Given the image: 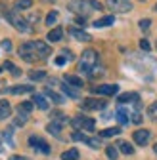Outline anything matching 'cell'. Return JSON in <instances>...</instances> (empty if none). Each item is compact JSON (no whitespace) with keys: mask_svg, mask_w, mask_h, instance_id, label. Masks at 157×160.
Returning <instances> with one entry per match:
<instances>
[{"mask_svg":"<svg viewBox=\"0 0 157 160\" xmlns=\"http://www.w3.org/2000/svg\"><path fill=\"white\" fill-rule=\"evenodd\" d=\"M29 92H33V86H14L10 90V93H14V95H21V93H29Z\"/></svg>","mask_w":157,"mask_h":160,"instance_id":"cell-22","label":"cell"},{"mask_svg":"<svg viewBox=\"0 0 157 160\" xmlns=\"http://www.w3.org/2000/svg\"><path fill=\"white\" fill-rule=\"evenodd\" d=\"M140 48H142L144 52H149V50H151V46H149V42H148L146 38H142V40H140Z\"/></svg>","mask_w":157,"mask_h":160,"instance_id":"cell-38","label":"cell"},{"mask_svg":"<svg viewBox=\"0 0 157 160\" xmlns=\"http://www.w3.org/2000/svg\"><path fill=\"white\" fill-rule=\"evenodd\" d=\"M69 34H71L75 40H78V42H88V40H92L90 34H88L86 31H81V29H71Z\"/></svg>","mask_w":157,"mask_h":160,"instance_id":"cell-11","label":"cell"},{"mask_svg":"<svg viewBox=\"0 0 157 160\" xmlns=\"http://www.w3.org/2000/svg\"><path fill=\"white\" fill-rule=\"evenodd\" d=\"M29 145H31L33 149H36V151L44 152V154H50V145L44 141V139L36 137V135H31V137H29Z\"/></svg>","mask_w":157,"mask_h":160,"instance_id":"cell-5","label":"cell"},{"mask_svg":"<svg viewBox=\"0 0 157 160\" xmlns=\"http://www.w3.org/2000/svg\"><path fill=\"white\" fill-rule=\"evenodd\" d=\"M46 95L52 99V101L56 103V105H62V103H65V99H63V95H60V93H56L54 90H50V88H46Z\"/></svg>","mask_w":157,"mask_h":160,"instance_id":"cell-18","label":"cell"},{"mask_svg":"<svg viewBox=\"0 0 157 160\" xmlns=\"http://www.w3.org/2000/svg\"><path fill=\"white\" fill-rule=\"evenodd\" d=\"M33 46H35V52H36L38 59H46V57L52 53V48H50L46 42H42V40H35Z\"/></svg>","mask_w":157,"mask_h":160,"instance_id":"cell-6","label":"cell"},{"mask_svg":"<svg viewBox=\"0 0 157 160\" xmlns=\"http://www.w3.org/2000/svg\"><path fill=\"white\" fill-rule=\"evenodd\" d=\"M10 114H12V107H10V103L6 101V99H0V120L8 118Z\"/></svg>","mask_w":157,"mask_h":160,"instance_id":"cell-14","label":"cell"},{"mask_svg":"<svg viewBox=\"0 0 157 160\" xmlns=\"http://www.w3.org/2000/svg\"><path fill=\"white\" fill-rule=\"evenodd\" d=\"M19 55H21V59H25V61H29V63H33V61H36V59H38L33 42H25V44L19 46Z\"/></svg>","mask_w":157,"mask_h":160,"instance_id":"cell-4","label":"cell"},{"mask_svg":"<svg viewBox=\"0 0 157 160\" xmlns=\"http://www.w3.org/2000/svg\"><path fill=\"white\" fill-rule=\"evenodd\" d=\"M84 143H86L88 147H92V149H100V147H102V139H98V137H86Z\"/></svg>","mask_w":157,"mask_h":160,"instance_id":"cell-27","label":"cell"},{"mask_svg":"<svg viewBox=\"0 0 157 160\" xmlns=\"http://www.w3.org/2000/svg\"><path fill=\"white\" fill-rule=\"evenodd\" d=\"M107 6L115 12H128L130 10V2L128 0H107Z\"/></svg>","mask_w":157,"mask_h":160,"instance_id":"cell-9","label":"cell"},{"mask_svg":"<svg viewBox=\"0 0 157 160\" xmlns=\"http://www.w3.org/2000/svg\"><path fill=\"white\" fill-rule=\"evenodd\" d=\"M132 137H134V143H136V145H140V147H144V145H148V141H149V137H151V133H149L148 130H136Z\"/></svg>","mask_w":157,"mask_h":160,"instance_id":"cell-8","label":"cell"},{"mask_svg":"<svg viewBox=\"0 0 157 160\" xmlns=\"http://www.w3.org/2000/svg\"><path fill=\"white\" fill-rule=\"evenodd\" d=\"M71 139H73V141H83V143H84L86 135H84V133H81V132H73V133H71Z\"/></svg>","mask_w":157,"mask_h":160,"instance_id":"cell-35","label":"cell"},{"mask_svg":"<svg viewBox=\"0 0 157 160\" xmlns=\"http://www.w3.org/2000/svg\"><path fill=\"white\" fill-rule=\"evenodd\" d=\"M96 63H98V52L96 50H86V52H83L81 63H78V71L83 74H86V76H90Z\"/></svg>","mask_w":157,"mask_h":160,"instance_id":"cell-1","label":"cell"},{"mask_svg":"<svg viewBox=\"0 0 157 160\" xmlns=\"http://www.w3.org/2000/svg\"><path fill=\"white\" fill-rule=\"evenodd\" d=\"M117 147H119V151L125 152V154H132L134 152V147L130 143H127V141H119V143H117Z\"/></svg>","mask_w":157,"mask_h":160,"instance_id":"cell-25","label":"cell"},{"mask_svg":"<svg viewBox=\"0 0 157 160\" xmlns=\"http://www.w3.org/2000/svg\"><path fill=\"white\" fill-rule=\"evenodd\" d=\"M62 36H63V31L60 27H56L48 32V42H57V40H62Z\"/></svg>","mask_w":157,"mask_h":160,"instance_id":"cell-19","label":"cell"},{"mask_svg":"<svg viewBox=\"0 0 157 160\" xmlns=\"http://www.w3.org/2000/svg\"><path fill=\"white\" fill-rule=\"evenodd\" d=\"M12 74H14V76H19V74H21V71H19V69H17V67H15V69H14V71H12Z\"/></svg>","mask_w":157,"mask_h":160,"instance_id":"cell-48","label":"cell"},{"mask_svg":"<svg viewBox=\"0 0 157 160\" xmlns=\"http://www.w3.org/2000/svg\"><path fill=\"white\" fill-rule=\"evenodd\" d=\"M42 2H54V0H42Z\"/></svg>","mask_w":157,"mask_h":160,"instance_id":"cell-50","label":"cell"},{"mask_svg":"<svg viewBox=\"0 0 157 160\" xmlns=\"http://www.w3.org/2000/svg\"><path fill=\"white\" fill-rule=\"evenodd\" d=\"M62 53H63V57L67 59V61H73V59H75V55H73V52H69V50H63Z\"/></svg>","mask_w":157,"mask_h":160,"instance_id":"cell-41","label":"cell"},{"mask_svg":"<svg viewBox=\"0 0 157 160\" xmlns=\"http://www.w3.org/2000/svg\"><path fill=\"white\" fill-rule=\"evenodd\" d=\"M90 4H92V8H94V10H102V4L98 2V0H90Z\"/></svg>","mask_w":157,"mask_h":160,"instance_id":"cell-44","label":"cell"},{"mask_svg":"<svg viewBox=\"0 0 157 160\" xmlns=\"http://www.w3.org/2000/svg\"><path fill=\"white\" fill-rule=\"evenodd\" d=\"M33 105H35V103H31V101H25V103H19L17 111H19V112H25V114H29V112L33 111Z\"/></svg>","mask_w":157,"mask_h":160,"instance_id":"cell-29","label":"cell"},{"mask_svg":"<svg viewBox=\"0 0 157 160\" xmlns=\"http://www.w3.org/2000/svg\"><path fill=\"white\" fill-rule=\"evenodd\" d=\"M33 6V0H15L14 2V10L19 12V10H29Z\"/></svg>","mask_w":157,"mask_h":160,"instance_id":"cell-20","label":"cell"},{"mask_svg":"<svg viewBox=\"0 0 157 160\" xmlns=\"http://www.w3.org/2000/svg\"><path fill=\"white\" fill-rule=\"evenodd\" d=\"M62 160H78V151L77 149H69L62 154Z\"/></svg>","mask_w":157,"mask_h":160,"instance_id":"cell-26","label":"cell"},{"mask_svg":"<svg viewBox=\"0 0 157 160\" xmlns=\"http://www.w3.org/2000/svg\"><path fill=\"white\" fill-rule=\"evenodd\" d=\"M57 17H60V15H57V12H56V10H52V12L46 15V25H50V27H52V25L57 21Z\"/></svg>","mask_w":157,"mask_h":160,"instance_id":"cell-31","label":"cell"},{"mask_svg":"<svg viewBox=\"0 0 157 160\" xmlns=\"http://www.w3.org/2000/svg\"><path fill=\"white\" fill-rule=\"evenodd\" d=\"M63 82H67L69 86H75V88H83V78H78L75 74H65L63 76Z\"/></svg>","mask_w":157,"mask_h":160,"instance_id":"cell-13","label":"cell"},{"mask_svg":"<svg viewBox=\"0 0 157 160\" xmlns=\"http://www.w3.org/2000/svg\"><path fill=\"white\" fill-rule=\"evenodd\" d=\"M4 139L12 145V128H8V130H4Z\"/></svg>","mask_w":157,"mask_h":160,"instance_id":"cell-42","label":"cell"},{"mask_svg":"<svg viewBox=\"0 0 157 160\" xmlns=\"http://www.w3.org/2000/svg\"><path fill=\"white\" fill-rule=\"evenodd\" d=\"M106 107V101H102V99H94V97H88L83 101V109L86 111H100Z\"/></svg>","mask_w":157,"mask_h":160,"instance_id":"cell-7","label":"cell"},{"mask_svg":"<svg viewBox=\"0 0 157 160\" xmlns=\"http://www.w3.org/2000/svg\"><path fill=\"white\" fill-rule=\"evenodd\" d=\"M65 61H67V59H65L63 55H62V57H56V65H63Z\"/></svg>","mask_w":157,"mask_h":160,"instance_id":"cell-46","label":"cell"},{"mask_svg":"<svg viewBox=\"0 0 157 160\" xmlns=\"http://www.w3.org/2000/svg\"><path fill=\"white\" fill-rule=\"evenodd\" d=\"M10 160H29V158H25V156H17V154H15V156H12Z\"/></svg>","mask_w":157,"mask_h":160,"instance_id":"cell-47","label":"cell"},{"mask_svg":"<svg viewBox=\"0 0 157 160\" xmlns=\"http://www.w3.org/2000/svg\"><path fill=\"white\" fill-rule=\"evenodd\" d=\"M27 21H29V23H35V21H38V13H31V15L27 17Z\"/></svg>","mask_w":157,"mask_h":160,"instance_id":"cell-43","label":"cell"},{"mask_svg":"<svg viewBox=\"0 0 157 160\" xmlns=\"http://www.w3.org/2000/svg\"><path fill=\"white\" fill-rule=\"evenodd\" d=\"M0 46H2V50H6V52H10V50H12V42H10L8 38H4V40H2V44H0Z\"/></svg>","mask_w":157,"mask_h":160,"instance_id":"cell-39","label":"cell"},{"mask_svg":"<svg viewBox=\"0 0 157 160\" xmlns=\"http://www.w3.org/2000/svg\"><path fill=\"white\" fill-rule=\"evenodd\" d=\"M121 128H106L100 132V137H113V135H119Z\"/></svg>","mask_w":157,"mask_h":160,"instance_id":"cell-23","label":"cell"},{"mask_svg":"<svg viewBox=\"0 0 157 160\" xmlns=\"http://www.w3.org/2000/svg\"><path fill=\"white\" fill-rule=\"evenodd\" d=\"M44 76H46L44 71H31V72H29V78H31V80H42Z\"/></svg>","mask_w":157,"mask_h":160,"instance_id":"cell-33","label":"cell"},{"mask_svg":"<svg viewBox=\"0 0 157 160\" xmlns=\"http://www.w3.org/2000/svg\"><path fill=\"white\" fill-rule=\"evenodd\" d=\"M46 132L52 133V135H60V132H62V124H60V122H56V120H52V122L46 126Z\"/></svg>","mask_w":157,"mask_h":160,"instance_id":"cell-21","label":"cell"},{"mask_svg":"<svg viewBox=\"0 0 157 160\" xmlns=\"http://www.w3.org/2000/svg\"><path fill=\"white\" fill-rule=\"evenodd\" d=\"M2 69H10V71H14V69H15V65H14V63H12V61H6V63H4V67H2Z\"/></svg>","mask_w":157,"mask_h":160,"instance_id":"cell-45","label":"cell"},{"mask_svg":"<svg viewBox=\"0 0 157 160\" xmlns=\"http://www.w3.org/2000/svg\"><path fill=\"white\" fill-rule=\"evenodd\" d=\"M94 126H96V122H94V120L84 116V124H83V130H86V132H94Z\"/></svg>","mask_w":157,"mask_h":160,"instance_id":"cell-34","label":"cell"},{"mask_svg":"<svg viewBox=\"0 0 157 160\" xmlns=\"http://www.w3.org/2000/svg\"><path fill=\"white\" fill-rule=\"evenodd\" d=\"M33 103L41 109V111H46V109H48V101H46V97H44L42 93H35V95H33Z\"/></svg>","mask_w":157,"mask_h":160,"instance_id":"cell-12","label":"cell"},{"mask_svg":"<svg viewBox=\"0 0 157 160\" xmlns=\"http://www.w3.org/2000/svg\"><path fill=\"white\" fill-rule=\"evenodd\" d=\"M136 95H138V93H132V92H127V93H121L119 97H117V101H119V103L123 105V103H128L130 99H134Z\"/></svg>","mask_w":157,"mask_h":160,"instance_id":"cell-28","label":"cell"},{"mask_svg":"<svg viewBox=\"0 0 157 160\" xmlns=\"http://www.w3.org/2000/svg\"><path fill=\"white\" fill-rule=\"evenodd\" d=\"M27 116H29V114H25V112H19V116L15 118V124H17V126H23V124L27 122Z\"/></svg>","mask_w":157,"mask_h":160,"instance_id":"cell-36","label":"cell"},{"mask_svg":"<svg viewBox=\"0 0 157 160\" xmlns=\"http://www.w3.org/2000/svg\"><path fill=\"white\" fill-rule=\"evenodd\" d=\"M148 116H149L151 120H157V101L148 107Z\"/></svg>","mask_w":157,"mask_h":160,"instance_id":"cell-32","label":"cell"},{"mask_svg":"<svg viewBox=\"0 0 157 160\" xmlns=\"http://www.w3.org/2000/svg\"><path fill=\"white\" fill-rule=\"evenodd\" d=\"M132 122H134V124H142V114H140V112H134V114H132Z\"/></svg>","mask_w":157,"mask_h":160,"instance_id":"cell-40","label":"cell"},{"mask_svg":"<svg viewBox=\"0 0 157 160\" xmlns=\"http://www.w3.org/2000/svg\"><path fill=\"white\" fill-rule=\"evenodd\" d=\"M138 25H140V29H142V31H148V29H149V25H151V21H149V19H140V23H138Z\"/></svg>","mask_w":157,"mask_h":160,"instance_id":"cell-37","label":"cell"},{"mask_svg":"<svg viewBox=\"0 0 157 160\" xmlns=\"http://www.w3.org/2000/svg\"><path fill=\"white\" fill-rule=\"evenodd\" d=\"M69 10L78 13V15H83V17H86L90 12H94L90 0H71V2H69Z\"/></svg>","mask_w":157,"mask_h":160,"instance_id":"cell-3","label":"cell"},{"mask_svg":"<svg viewBox=\"0 0 157 160\" xmlns=\"http://www.w3.org/2000/svg\"><path fill=\"white\" fill-rule=\"evenodd\" d=\"M83 124H84V116H75V118H71V126H73V128L81 130Z\"/></svg>","mask_w":157,"mask_h":160,"instance_id":"cell-30","label":"cell"},{"mask_svg":"<svg viewBox=\"0 0 157 160\" xmlns=\"http://www.w3.org/2000/svg\"><path fill=\"white\" fill-rule=\"evenodd\" d=\"M62 90H63V93H67V95H69V97H73V99H78V97H81L78 90H77L75 86H69L67 82H63V84H62Z\"/></svg>","mask_w":157,"mask_h":160,"instance_id":"cell-16","label":"cell"},{"mask_svg":"<svg viewBox=\"0 0 157 160\" xmlns=\"http://www.w3.org/2000/svg\"><path fill=\"white\" fill-rule=\"evenodd\" d=\"M106 154L109 160H117V156H119V149H117L115 145H107L106 147Z\"/></svg>","mask_w":157,"mask_h":160,"instance_id":"cell-24","label":"cell"},{"mask_svg":"<svg viewBox=\"0 0 157 160\" xmlns=\"http://www.w3.org/2000/svg\"><path fill=\"white\" fill-rule=\"evenodd\" d=\"M6 17H8V21L15 27V31H19V32H31V31H33V27H29L31 23L27 21V19H23V17L19 15L15 10L8 12V13H6Z\"/></svg>","mask_w":157,"mask_h":160,"instance_id":"cell-2","label":"cell"},{"mask_svg":"<svg viewBox=\"0 0 157 160\" xmlns=\"http://www.w3.org/2000/svg\"><path fill=\"white\" fill-rule=\"evenodd\" d=\"M155 12H157V4H155Z\"/></svg>","mask_w":157,"mask_h":160,"instance_id":"cell-51","label":"cell"},{"mask_svg":"<svg viewBox=\"0 0 157 160\" xmlns=\"http://www.w3.org/2000/svg\"><path fill=\"white\" fill-rule=\"evenodd\" d=\"M92 92L102 93V95H113V93L119 92V86H115V84H104V86H96V88H92Z\"/></svg>","mask_w":157,"mask_h":160,"instance_id":"cell-10","label":"cell"},{"mask_svg":"<svg viewBox=\"0 0 157 160\" xmlns=\"http://www.w3.org/2000/svg\"><path fill=\"white\" fill-rule=\"evenodd\" d=\"M113 23H115V17H113V15H106V17H102V19H98V21H94V27L102 29V27H109V25H113Z\"/></svg>","mask_w":157,"mask_h":160,"instance_id":"cell-15","label":"cell"},{"mask_svg":"<svg viewBox=\"0 0 157 160\" xmlns=\"http://www.w3.org/2000/svg\"><path fill=\"white\" fill-rule=\"evenodd\" d=\"M153 151H155V154H157V143H155V145H153Z\"/></svg>","mask_w":157,"mask_h":160,"instance_id":"cell-49","label":"cell"},{"mask_svg":"<svg viewBox=\"0 0 157 160\" xmlns=\"http://www.w3.org/2000/svg\"><path fill=\"white\" fill-rule=\"evenodd\" d=\"M115 118L117 120H119V122L121 124H128V111L125 109V107H119V109H117V112H115Z\"/></svg>","mask_w":157,"mask_h":160,"instance_id":"cell-17","label":"cell"}]
</instances>
